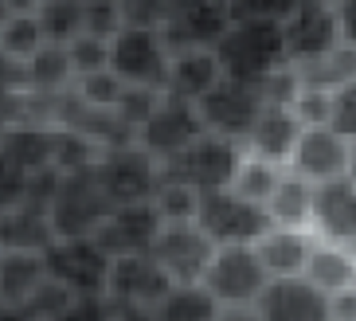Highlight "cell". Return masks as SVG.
Returning <instances> with one entry per match:
<instances>
[{
    "mask_svg": "<svg viewBox=\"0 0 356 321\" xmlns=\"http://www.w3.org/2000/svg\"><path fill=\"white\" fill-rule=\"evenodd\" d=\"M216 55H220V67L227 79L254 83V86L290 63L282 24L274 20H235L223 31V40L216 43Z\"/></svg>",
    "mask_w": 356,
    "mask_h": 321,
    "instance_id": "1",
    "label": "cell"
},
{
    "mask_svg": "<svg viewBox=\"0 0 356 321\" xmlns=\"http://www.w3.org/2000/svg\"><path fill=\"white\" fill-rule=\"evenodd\" d=\"M172 47H168L165 31L149 28V24H122L110 36V71L126 86H153L165 91Z\"/></svg>",
    "mask_w": 356,
    "mask_h": 321,
    "instance_id": "2",
    "label": "cell"
},
{
    "mask_svg": "<svg viewBox=\"0 0 356 321\" xmlns=\"http://www.w3.org/2000/svg\"><path fill=\"white\" fill-rule=\"evenodd\" d=\"M196 224L216 247H254V243L274 228L266 208L243 200L239 192H231V188H211V192L200 196Z\"/></svg>",
    "mask_w": 356,
    "mask_h": 321,
    "instance_id": "3",
    "label": "cell"
},
{
    "mask_svg": "<svg viewBox=\"0 0 356 321\" xmlns=\"http://www.w3.org/2000/svg\"><path fill=\"white\" fill-rule=\"evenodd\" d=\"M243 157H247L243 141L223 137V134H208V130H204L184 153H177L172 161L161 165V176H168V180H184V185L200 188V192L231 188V180H235V173H239V165H243Z\"/></svg>",
    "mask_w": 356,
    "mask_h": 321,
    "instance_id": "4",
    "label": "cell"
},
{
    "mask_svg": "<svg viewBox=\"0 0 356 321\" xmlns=\"http://www.w3.org/2000/svg\"><path fill=\"white\" fill-rule=\"evenodd\" d=\"M168 290H172V279L153 263V255H118V259H110L102 298L129 318L149 321Z\"/></svg>",
    "mask_w": 356,
    "mask_h": 321,
    "instance_id": "5",
    "label": "cell"
},
{
    "mask_svg": "<svg viewBox=\"0 0 356 321\" xmlns=\"http://www.w3.org/2000/svg\"><path fill=\"white\" fill-rule=\"evenodd\" d=\"M270 282V270L262 267L254 247H216L204 274V286L216 294L220 306H259Z\"/></svg>",
    "mask_w": 356,
    "mask_h": 321,
    "instance_id": "6",
    "label": "cell"
},
{
    "mask_svg": "<svg viewBox=\"0 0 356 321\" xmlns=\"http://www.w3.org/2000/svg\"><path fill=\"white\" fill-rule=\"evenodd\" d=\"M149 255L172 279V286H196V282H204V274L211 267L216 243L200 231L196 219H188V224H165L161 235L153 239Z\"/></svg>",
    "mask_w": 356,
    "mask_h": 321,
    "instance_id": "7",
    "label": "cell"
},
{
    "mask_svg": "<svg viewBox=\"0 0 356 321\" xmlns=\"http://www.w3.org/2000/svg\"><path fill=\"white\" fill-rule=\"evenodd\" d=\"M47 274L63 282L67 290L79 298H102L106 294V274H110V255L98 247V239H55L43 251Z\"/></svg>",
    "mask_w": 356,
    "mask_h": 321,
    "instance_id": "8",
    "label": "cell"
},
{
    "mask_svg": "<svg viewBox=\"0 0 356 321\" xmlns=\"http://www.w3.org/2000/svg\"><path fill=\"white\" fill-rule=\"evenodd\" d=\"M262 91L254 83H239V79H227L223 75L220 83H216V91L204 98V102H196L200 110V122H204V130L208 134H223V137H235V141H247V134H251V125L259 122L262 114Z\"/></svg>",
    "mask_w": 356,
    "mask_h": 321,
    "instance_id": "9",
    "label": "cell"
},
{
    "mask_svg": "<svg viewBox=\"0 0 356 321\" xmlns=\"http://www.w3.org/2000/svg\"><path fill=\"white\" fill-rule=\"evenodd\" d=\"M95 176L102 192L118 204H137V200H153L161 185V161H153L149 153H141L137 146L106 149L102 161L95 165Z\"/></svg>",
    "mask_w": 356,
    "mask_h": 321,
    "instance_id": "10",
    "label": "cell"
},
{
    "mask_svg": "<svg viewBox=\"0 0 356 321\" xmlns=\"http://www.w3.org/2000/svg\"><path fill=\"white\" fill-rule=\"evenodd\" d=\"M282 40H286V55H290L293 67H309V63L325 59L329 52H337L341 47V28H337L333 4L302 0L282 20Z\"/></svg>",
    "mask_w": 356,
    "mask_h": 321,
    "instance_id": "11",
    "label": "cell"
},
{
    "mask_svg": "<svg viewBox=\"0 0 356 321\" xmlns=\"http://www.w3.org/2000/svg\"><path fill=\"white\" fill-rule=\"evenodd\" d=\"M200 134H204V122H200L196 106L165 94V102L157 106V114L134 134V146L141 149V153H149L153 161L165 165V161H172L177 153H184Z\"/></svg>",
    "mask_w": 356,
    "mask_h": 321,
    "instance_id": "12",
    "label": "cell"
},
{
    "mask_svg": "<svg viewBox=\"0 0 356 321\" xmlns=\"http://www.w3.org/2000/svg\"><path fill=\"white\" fill-rule=\"evenodd\" d=\"M165 219H161L157 204L153 200H137V204H118L106 224L98 228V247L118 259V255H149L153 239L161 235Z\"/></svg>",
    "mask_w": 356,
    "mask_h": 321,
    "instance_id": "13",
    "label": "cell"
},
{
    "mask_svg": "<svg viewBox=\"0 0 356 321\" xmlns=\"http://www.w3.org/2000/svg\"><path fill=\"white\" fill-rule=\"evenodd\" d=\"M231 24H235V12L223 0H180L172 16L161 24V31L168 47L180 52V47H216Z\"/></svg>",
    "mask_w": 356,
    "mask_h": 321,
    "instance_id": "14",
    "label": "cell"
},
{
    "mask_svg": "<svg viewBox=\"0 0 356 321\" xmlns=\"http://www.w3.org/2000/svg\"><path fill=\"white\" fill-rule=\"evenodd\" d=\"M262 321H333L329 313V294H321L305 279H274L266 294L259 298Z\"/></svg>",
    "mask_w": 356,
    "mask_h": 321,
    "instance_id": "15",
    "label": "cell"
},
{
    "mask_svg": "<svg viewBox=\"0 0 356 321\" xmlns=\"http://www.w3.org/2000/svg\"><path fill=\"white\" fill-rule=\"evenodd\" d=\"M290 173L305 176L309 185H325V180H337V176L348 173V141L337 137L329 125H317V130H302L298 137V149L290 157Z\"/></svg>",
    "mask_w": 356,
    "mask_h": 321,
    "instance_id": "16",
    "label": "cell"
},
{
    "mask_svg": "<svg viewBox=\"0 0 356 321\" xmlns=\"http://www.w3.org/2000/svg\"><path fill=\"white\" fill-rule=\"evenodd\" d=\"M220 79H223V67L216 47H180V52H172V63H168L165 94L196 106L216 91Z\"/></svg>",
    "mask_w": 356,
    "mask_h": 321,
    "instance_id": "17",
    "label": "cell"
},
{
    "mask_svg": "<svg viewBox=\"0 0 356 321\" xmlns=\"http://www.w3.org/2000/svg\"><path fill=\"white\" fill-rule=\"evenodd\" d=\"M314 224L329 243L356 247V180L337 176L317 185L314 196Z\"/></svg>",
    "mask_w": 356,
    "mask_h": 321,
    "instance_id": "18",
    "label": "cell"
},
{
    "mask_svg": "<svg viewBox=\"0 0 356 321\" xmlns=\"http://www.w3.org/2000/svg\"><path fill=\"white\" fill-rule=\"evenodd\" d=\"M47 279L51 274H47L43 251L0 247V310H24Z\"/></svg>",
    "mask_w": 356,
    "mask_h": 321,
    "instance_id": "19",
    "label": "cell"
},
{
    "mask_svg": "<svg viewBox=\"0 0 356 321\" xmlns=\"http://www.w3.org/2000/svg\"><path fill=\"white\" fill-rule=\"evenodd\" d=\"M305 125L298 122L290 106H262L259 122L251 125V134L243 141V149L251 157H262V161H274V165H290L293 149H298V137H302Z\"/></svg>",
    "mask_w": 356,
    "mask_h": 321,
    "instance_id": "20",
    "label": "cell"
},
{
    "mask_svg": "<svg viewBox=\"0 0 356 321\" xmlns=\"http://www.w3.org/2000/svg\"><path fill=\"white\" fill-rule=\"evenodd\" d=\"M0 157L24 169L28 176L55 173V125L20 122L0 134Z\"/></svg>",
    "mask_w": 356,
    "mask_h": 321,
    "instance_id": "21",
    "label": "cell"
},
{
    "mask_svg": "<svg viewBox=\"0 0 356 321\" xmlns=\"http://www.w3.org/2000/svg\"><path fill=\"white\" fill-rule=\"evenodd\" d=\"M314 247L317 243L302 228H270L254 243L262 267L270 270V279H302Z\"/></svg>",
    "mask_w": 356,
    "mask_h": 321,
    "instance_id": "22",
    "label": "cell"
},
{
    "mask_svg": "<svg viewBox=\"0 0 356 321\" xmlns=\"http://www.w3.org/2000/svg\"><path fill=\"white\" fill-rule=\"evenodd\" d=\"M314 196H317V185H309L305 176L286 169L270 204H266L270 224L274 228H305V224H314Z\"/></svg>",
    "mask_w": 356,
    "mask_h": 321,
    "instance_id": "23",
    "label": "cell"
},
{
    "mask_svg": "<svg viewBox=\"0 0 356 321\" xmlns=\"http://www.w3.org/2000/svg\"><path fill=\"white\" fill-rule=\"evenodd\" d=\"M28 71H32V94L40 98H63L74 91V63L63 43H43L28 59Z\"/></svg>",
    "mask_w": 356,
    "mask_h": 321,
    "instance_id": "24",
    "label": "cell"
},
{
    "mask_svg": "<svg viewBox=\"0 0 356 321\" xmlns=\"http://www.w3.org/2000/svg\"><path fill=\"white\" fill-rule=\"evenodd\" d=\"M305 279L314 282L321 294H337L356 286V255L341 243H321L314 247L309 263H305Z\"/></svg>",
    "mask_w": 356,
    "mask_h": 321,
    "instance_id": "25",
    "label": "cell"
},
{
    "mask_svg": "<svg viewBox=\"0 0 356 321\" xmlns=\"http://www.w3.org/2000/svg\"><path fill=\"white\" fill-rule=\"evenodd\" d=\"M35 20L43 28V40L67 47L90 31V4L86 0H40Z\"/></svg>",
    "mask_w": 356,
    "mask_h": 321,
    "instance_id": "26",
    "label": "cell"
},
{
    "mask_svg": "<svg viewBox=\"0 0 356 321\" xmlns=\"http://www.w3.org/2000/svg\"><path fill=\"white\" fill-rule=\"evenodd\" d=\"M220 313L223 306L216 302V294L196 282V286H172L149 321H220Z\"/></svg>",
    "mask_w": 356,
    "mask_h": 321,
    "instance_id": "27",
    "label": "cell"
},
{
    "mask_svg": "<svg viewBox=\"0 0 356 321\" xmlns=\"http://www.w3.org/2000/svg\"><path fill=\"white\" fill-rule=\"evenodd\" d=\"M286 169L274 165V161H262V157H243L239 173H235V180H231V192H239L243 200H251V204H270L274 188H278V180H282Z\"/></svg>",
    "mask_w": 356,
    "mask_h": 321,
    "instance_id": "28",
    "label": "cell"
},
{
    "mask_svg": "<svg viewBox=\"0 0 356 321\" xmlns=\"http://www.w3.org/2000/svg\"><path fill=\"white\" fill-rule=\"evenodd\" d=\"M298 75H302V83H305V86H321V91H337L341 83L356 79V47L341 43V47H337V52H329L325 59L309 63V67H298Z\"/></svg>",
    "mask_w": 356,
    "mask_h": 321,
    "instance_id": "29",
    "label": "cell"
},
{
    "mask_svg": "<svg viewBox=\"0 0 356 321\" xmlns=\"http://www.w3.org/2000/svg\"><path fill=\"white\" fill-rule=\"evenodd\" d=\"M43 43L47 40H43V28L35 20V12H12L8 20H4V28H0V52L16 55L24 63L32 59Z\"/></svg>",
    "mask_w": 356,
    "mask_h": 321,
    "instance_id": "30",
    "label": "cell"
},
{
    "mask_svg": "<svg viewBox=\"0 0 356 321\" xmlns=\"http://www.w3.org/2000/svg\"><path fill=\"white\" fill-rule=\"evenodd\" d=\"M200 188L184 185V180H168V176H161L157 192H153V204H157L161 219L165 224H188V219H196L200 212Z\"/></svg>",
    "mask_w": 356,
    "mask_h": 321,
    "instance_id": "31",
    "label": "cell"
},
{
    "mask_svg": "<svg viewBox=\"0 0 356 321\" xmlns=\"http://www.w3.org/2000/svg\"><path fill=\"white\" fill-rule=\"evenodd\" d=\"M74 63V83L83 75H98V71H110V36H98V31H86L79 36L74 43H67Z\"/></svg>",
    "mask_w": 356,
    "mask_h": 321,
    "instance_id": "32",
    "label": "cell"
},
{
    "mask_svg": "<svg viewBox=\"0 0 356 321\" xmlns=\"http://www.w3.org/2000/svg\"><path fill=\"white\" fill-rule=\"evenodd\" d=\"M28 196H32V176L0 157V216L28 208Z\"/></svg>",
    "mask_w": 356,
    "mask_h": 321,
    "instance_id": "33",
    "label": "cell"
},
{
    "mask_svg": "<svg viewBox=\"0 0 356 321\" xmlns=\"http://www.w3.org/2000/svg\"><path fill=\"white\" fill-rule=\"evenodd\" d=\"M329 130L337 137H345L348 146L356 141V79L341 83L333 91V106H329Z\"/></svg>",
    "mask_w": 356,
    "mask_h": 321,
    "instance_id": "34",
    "label": "cell"
},
{
    "mask_svg": "<svg viewBox=\"0 0 356 321\" xmlns=\"http://www.w3.org/2000/svg\"><path fill=\"white\" fill-rule=\"evenodd\" d=\"M329 106H333V91H321V86H302L298 102H293V114L305 130H317V125H329Z\"/></svg>",
    "mask_w": 356,
    "mask_h": 321,
    "instance_id": "35",
    "label": "cell"
},
{
    "mask_svg": "<svg viewBox=\"0 0 356 321\" xmlns=\"http://www.w3.org/2000/svg\"><path fill=\"white\" fill-rule=\"evenodd\" d=\"M302 0H231V12L235 20H274L282 24Z\"/></svg>",
    "mask_w": 356,
    "mask_h": 321,
    "instance_id": "36",
    "label": "cell"
},
{
    "mask_svg": "<svg viewBox=\"0 0 356 321\" xmlns=\"http://www.w3.org/2000/svg\"><path fill=\"white\" fill-rule=\"evenodd\" d=\"M0 91L4 94H32V71H28V63L0 52Z\"/></svg>",
    "mask_w": 356,
    "mask_h": 321,
    "instance_id": "37",
    "label": "cell"
},
{
    "mask_svg": "<svg viewBox=\"0 0 356 321\" xmlns=\"http://www.w3.org/2000/svg\"><path fill=\"white\" fill-rule=\"evenodd\" d=\"M333 12H337V28H341V43L356 47V0H337Z\"/></svg>",
    "mask_w": 356,
    "mask_h": 321,
    "instance_id": "38",
    "label": "cell"
},
{
    "mask_svg": "<svg viewBox=\"0 0 356 321\" xmlns=\"http://www.w3.org/2000/svg\"><path fill=\"white\" fill-rule=\"evenodd\" d=\"M329 313H333V321H356V286L329 294Z\"/></svg>",
    "mask_w": 356,
    "mask_h": 321,
    "instance_id": "39",
    "label": "cell"
},
{
    "mask_svg": "<svg viewBox=\"0 0 356 321\" xmlns=\"http://www.w3.org/2000/svg\"><path fill=\"white\" fill-rule=\"evenodd\" d=\"M220 321H262L259 306H223Z\"/></svg>",
    "mask_w": 356,
    "mask_h": 321,
    "instance_id": "40",
    "label": "cell"
},
{
    "mask_svg": "<svg viewBox=\"0 0 356 321\" xmlns=\"http://www.w3.org/2000/svg\"><path fill=\"white\" fill-rule=\"evenodd\" d=\"M8 4V12H35L40 8V0H4Z\"/></svg>",
    "mask_w": 356,
    "mask_h": 321,
    "instance_id": "41",
    "label": "cell"
},
{
    "mask_svg": "<svg viewBox=\"0 0 356 321\" xmlns=\"http://www.w3.org/2000/svg\"><path fill=\"white\" fill-rule=\"evenodd\" d=\"M348 180H356V141H353V146H348Z\"/></svg>",
    "mask_w": 356,
    "mask_h": 321,
    "instance_id": "42",
    "label": "cell"
},
{
    "mask_svg": "<svg viewBox=\"0 0 356 321\" xmlns=\"http://www.w3.org/2000/svg\"><path fill=\"white\" fill-rule=\"evenodd\" d=\"M12 12H8V4H4V0H0V28H4V20H8Z\"/></svg>",
    "mask_w": 356,
    "mask_h": 321,
    "instance_id": "43",
    "label": "cell"
},
{
    "mask_svg": "<svg viewBox=\"0 0 356 321\" xmlns=\"http://www.w3.org/2000/svg\"><path fill=\"white\" fill-rule=\"evenodd\" d=\"M321 4H337V0H321Z\"/></svg>",
    "mask_w": 356,
    "mask_h": 321,
    "instance_id": "44",
    "label": "cell"
},
{
    "mask_svg": "<svg viewBox=\"0 0 356 321\" xmlns=\"http://www.w3.org/2000/svg\"><path fill=\"white\" fill-rule=\"evenodd\" d=\"M223 4H231V0H223Z\"/></svg>",
    "mask_w": 356,
    "mask_h": 321,
    "instance_id": "45",
    "label": "cell"
},
{
    "mask_svg": "<svg viewBox=\"0 0 356 321\" xmlns=\"http://www.w3.org/2000/svg\"><path fill=\"white\" fill-rule=\"evenodd\" d=\"M353 255H356V251H353Z\"/></svg>",
    "mask_w": 356,
    "mask_h": 321,
    "instance_id": "46",
    "label": "cell"
}]
</instances>
